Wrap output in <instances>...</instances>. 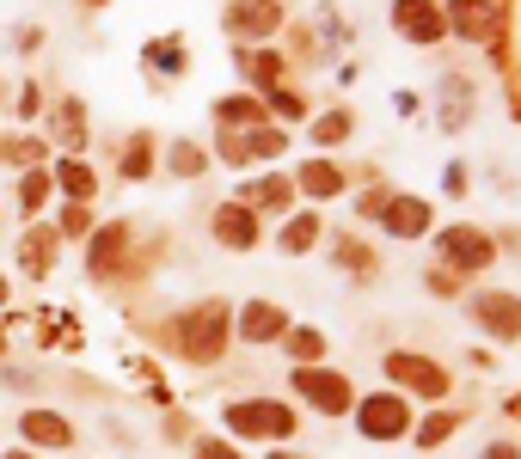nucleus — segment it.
Instances as JSON below:
<instances>
[{
  "label": "nucleus",
  "instance_id": "20e7f679",
  "mask_svg": "<svg viewBox=\"0 0 521 459\" xmlns=\"http://www.w3.org/2000/svg\"><path fill=\"white\" fill-rule=\"evenodd\" d=\"M436 251L454 264V270H479V264H491L497 258V245H491V233H479V227H448L442 239H436Z\"/></svg>",
  "mask_w": 521,
  "mask_h": 459
},
{
  "label": "nucleus",
  "instance_id": "ea45409f",
  "mask_svg": "<svg viewBox=\"0 0 521 459\" xmlns=\"http://www.w3.org/2000/svg\"><path fill=\"white\" fill-rule=\"evenodd\" d=\"M7 459H31V453H7Z\"/></svg>",
  "mask_w": 521,
  "mask_h": 459
},
{
  "label": "nucleus",
  "instance_id": "9b49d317",
  "mask_svg": "<svg viewBox=\"0 0 521 459\" xmlns=\"http://www.w3.org/2000/svg\"><path fill=\"white\" fill-rule=\"evenodd\" d=\"M472 313H479V325H485L491 337H515V331H521V300H515V294H485Z\"/></svg>",
  "mask_w": 521,
  "mask_h": 459
},
{
  "label": "nucleus",
  "instance_id": "dca6fc26",
  "mask_svg": "<svg viewBox=\"0 0 521 459\" xmlns=\"http://www.w3.org/2000/svg\"><path fill=\"white\" fill-rule=\"evenodd\" d=\"M25 435L37 447H74V429L62 417H50V411H25Z\"/></svg>",
  "mask_w": 521,
  "mask_h": 459
},
{
  "label": "nucleus",
  "instance_id": "a878e982",
  "mask_svg": "<svg viewBox=\"0 0 521 459\" xmlns=\"http://www.w3.org/2000/svg\"><path fill=\"white\" fill-rule=\"evenodd\" d=\"M215 117H221V123H258V105H252V98H221Z\"/></svg>",
  "mask_w": 521,
  "mask_h": 459
},
{
  "label": "nucleus",
  "instance_id": "58836bf2",
  "mask_svg": "<svg viewBox=\"0 0 521 459\" xmlns=\"http://www.w3.org/2000/svg\"><path fill=\"white\" fill-rule=\"evenodd\" d=\"M270 459H295V453H270Z\"/></svg>",
  "mask_w": 521,
  "mask_h": 459
},
{
  "label": "nucleus",
  "instance_id": "f03ea898",
  "mask_svg": "<svg viewBox=\"0 0 521 459\" xmlns=\"http://www.w3.org/2000/svg\"><path fill=\"white\" fill-rule=\"evenodd\" d=\"M227 429L240 435H295V411L289 404H227Z\"/></svg>",
  "mask_w": 521,
  "mask_h": 459
},
{
  "label": "nucleus",
  "instance_id": "2f4dec72",
  "mask_svg": "<svg viewBox=\"0 0 521 459\" xmlns=\"http://www.w3.org/2000/svg\"><path fill=\"white\" fill-rule=\"evenodd\" d=\"M172 172H184V178H197V172H203V147H191V141H184V147L172 153Z\"/></svg>",
  "mask_w": 521,
  "mask_h": 459
},
{
  "label": "nucleus",
  "instance_id": "473e14b6",
  "mask_svg": "<svg viewBox=\"0 0 521 459\" xmlns=\"http://www.w3.org/2000/svg\"><path fill=\"white\" fill-rule=\"evenodd\" d=\"M319 141H344L350 135V111H331V117H319V129H313Z\"/></svg>",
  "mask_w": 521,
  "mask_h": 459
},
{
  "label": "nucleus",
  "instance_id": "f3484780",
  "mask_svg": "<svg viewBox=\"0 0 521 459\" xmlns=\"http://www.w3.org/2000/svg\"><path fill=\"white\" fill-rule=\"evenodd\" d=\"M19 258H25V270H31V276H43V270L56 264V227H37V233H25Z\"/></svg>",
  "mask_w": 521,
  "mask_h": 459
},
{
  "label": "nucleus",
  "instance_id": "b1692460",
  "mask_svg": "<svg viewBox=\"0 0 521 459\" xmlns=\"http://www.w3.org/2000/svg\"><path fill=\"white\" fill-rule=\"evenodd\" d=\"M313 239H319V221H313V215H301V221L282 227V251H307Z\"/></svg>",
  "mask_w": 521,
  "mask_h": 459
},
{
  "label": "nucleus",
  "instance_id": "1a4fd4ad",
  "mask_svg": "<svg viewBox=\"0 0 521 459\" xmlns=\"http://www.w3.org/2000/svg\"><path fill=\"white\" fill-rule=\"evenodd\" d=\"M289 331V313H282L276 300H252L246 313H240V337L246 343H270V337H282Z\"/></svg>",
  "mask_w": 521,
  "mask_h": 459
},
{
  "label": "nucleus",
  "instance_id": "f704fd0d",
  "mask_svg": "<svg viewBox=\"0 0 521 459\" xmlns=\"http://www.w3.org/2000/svg\"><path fill=\"white\" fill-rule=\"evenodd\" d=\"M338 258H344L350 270H368V251H362L356 239H338Z\"/></svg>",
  "mask_w": 521,
  "mask_h": 459
},
{
  "label": "nucleus",
  "instance_id": "cd10ccee",
  "mask_svg": "<svg viewBox=\"0 0 521 459\" xmlns=\"http://www.w3.org/2000/svg\"><path fill=\"white\" fill-rule=\"evenodd\" d=\"M37 141H19V135H7V141H0V160H7V166H25V160H37Z\"/></svg>",
  "mask_w": 521,
  "mask_h": 459
},
{
  "label": "nucleus",
  "instance_id": "a19ab883",
  "mask_svg": "<svg viewBox=\"0 0 521 459\" xmlns=\"http://www.w3.org/2000/svg\"><path fill=\"white\" fill-rule=\"evenodd\" d=\"M0 300H7V282H0Z\"/></svg>",
  "mask_w": 521,
  "mask_h": 459
},
{
  "label": "nucleus",
  "instance_id": "bb28decb",
  "mask_svg": "<svg viewBox=\"0 0 521 459\" xmlns=\"http://www.w3.org/2000/svg\"><path fill=\"white\" fill-rule=\"evenodd\" d=\"M454 429H460V417H448V411H442V417H430V423L417 429V441H423V447H436V441H448Z\"/></svg>",
  "mask_w": 521,
  "mask_h": 459
},
{
  "label": "nucleus",
  "instance_id": "6e6552de",
  "mask_svg": "<svg viewBox=\"0 0 521 459\" xmlns=\"http://www.w3.org/2000/svg\"><path fill=\"white\" fill-rule=\"evenodd\" d=\"M276 25H282L276 0H233V13H227V31H240V37H264Z\"/></svg>",
  "mask_w": 521,
  "mask_h": 459
},
{
  "label": "nucleus",
  "instance_id": "0eeeda50",
  "mask_svg": "<svg viewBox=\"0 0 521 459\" xmlns=\"http://www.w3.org/2000/svg\"><path fill=\"white\" fill-rule=\"evenodd\" d=\"M405 423H411V417H405V398H387V392H381V398L362 404V435H368V441H393V435H405Z\"/></svg>",
  "mask_w": 521,
  "mask_h": 459
},
{
  "label": "nucleus",
  "instance_id": "a211bd4d",
  "mask_svg": "<svg viewBox=\"0 0 521 459\" xmlns=\"http://www.w3.org/2000/svg\"><path fill=\"white\" fill-rule=\"evenodd\" d=\"M240 202H258V209H289V202H295V184H289V178H264V184H246Z\"/></svg>",
  "mask_w": 521,
  "mask_h": 459
},
{
  "label": "nucleus",
  "instance_id": "c85d7f7f",
  "mask_svg": "<svg viewBox=\"0 0 521 459\" xmlns=\"http://www.w3.org/2000/svg\"><path fill=\"white\" fill-rule=\"evenodd\" d=\"M148 147H154L148 135H141V141L129 147V160H123V172H129V178H148V172H154V160H148Z\"/></svg>",
  "mask_w": 521,
  "mask_h": 459
},
{
  "label": "nucleus",
  "instance_id": "2eb2a0df",
  "mask_svg": "<svg viewBox=\"0 0 521 459\" xmlns=\"http://www.w3.org/2000/svg\"><path fill=\"white\" fill-rule=\"evenodd\" d=\"M215 239H221L227 251H246V245L258 239V221H252V215L240 209V202H227V209L215 215Z\"/></svg>",
  "mask_w": 521,
  "mask_h": 459
},
{
  "label": "nucleus",
  "instance_id": "412c9836",
  "mask_svg": "<svg viewBox=\"0 0 521 459\" xmlns=\"http://www.w3.org/2000/svg\"><path fill=\"white\" fill-rule=\"evenodd\" d=\"M240 68H246V80H258V86H276V80H282V56H270V49L240 56Z\"/></svg>",
  "mask_w": 521,
  "mask_h": 459
},
{
  "label": "nucleus",
  "instance_id": "4c0bfd02",
  "mask_svg": "<svg viewBox=\"0 0 521 459\" xmlns=\"http://www.w3.org/2000/svg\"><path fill=\"white\" fill-rule=\"evenodd\" d=\"M485 459H515V447H491V453H485Z\"/></svg>",
  "mask_w": 521,
  "mask_h": 459
},
{
  "label": "nucleus",
  "instance_id": "6ab92c4d",
  "mask_svg": "<svg viewBox=\"0 0 521 459\" xmlns=\"http://www.w3.org/2000/svg\"><path fill=\"white\" fill-rule=\"evenodd\" d=\"M338 184H344V172H338V166H325V160L301 166V190H307V196H338Z\"/></svg>",
  "mask_w": 521,
  "mask_h": 459
},
{
  "label": "nucleus",
  "instance_id": "f8f14e48",
  "mask_svg": "<svg viewBox=\"0 0 521 459\" xmlns=\"http://www.w3.org/2000/svg\"><path fill=\"white\" fill-rule=\"evenodd\" d=\"M448 7H454V31H460L466 43H485V37L497 31L491 0H448Z\"/></svg>",
  "mask_w": 521,
  "mask_h": 459
},
{
  "label": "nucleus",
  "instance_id": "c9c22d12",
  "mask_svg": "<svg viewBox=\"0 0 521 459\" xmlns=\"http://www.w3.org/2000/svg\"><path fill=\"white\" fill-rule=\"evenodd\" d=\"M86 221H92V209H86V202H74V209L62 215V227H68V233H86Z\"/></svg>",
  "mask_w": 521,
  "mask_h": 459
},
{
  "label": "nucleus",
  "instance_id": "72a5a7b5",
  "mask_svg": "<svg viewBox=\"0 0 521 459\" xmlns=\"http://www.w3.org/2000/svg\"><path fill=\"white\" fill-rule=\"evenodd\" d=\"M56 129H62L68 141H80V105H62V111H56Z\"/></svg>",
  "mask_w": 521,
  "mask_h": 459
},
{
  "label": "nucleus",
  "instance_id": "7c9ffc66",
  "mask_svg": "<svg viewBox=\"0 0 521 459\" xmlns=\"http://www.w3.org/2000/svg\"><path fill=\"white\" fill-rule=\"evenodd\" d=\"M319 349H325V343H319V331H289V355H295V362H313Z\"/></svg>",
  "mask_w": 521,
  "mask_h": 459
},
{
  "label": "nucleus",
  "instance_id": "4be33fe9",
  "mask_svg": "<svg viewBox=\"0 0 521 459\" xmlns=\"http://www.w3.org/2000/svg\"><path fill=\"white\" fill-rule=\"evenodd\" d=\"M442 98H448V117H442V123L460 129V123H466V98H472V86H466L460 74H448V80H442Z\"/></svg>",
  "mask_w": 521,
  "mask_h": 459
},
{
  "label": "nucleus",
  "instance_id": "79ce46f5",
  "mask_svg": "<svg viewBox=\"0 0 521 459\" xmlns=\"http://www.w3.org/2000/svg\"><path fill=\"white\" fill-rule=\"evenodd\" d=\"M0 349H7V337H0Z\"/></svg>",
  "mask_w": 521,
  "mask_h": 459
},
{
  "label": "nucleus",
  "instance_id": "f257e3e1",
  "mask_svg": "<svg viewBox=\"0 0 521 459\" xmlns=\"http://www.w3.org/2000/svg\"><path fill=\"white\" fill-rule=\"evenodd\" d=\"M178 343L191 362H215V355L227 349V300H203L197 313L178 319Z\"/></svg>",
  "mask_w": 521,
  "mask_h": 459
},
{
  "label": "nucleus",
  "instance_id": "4468645a",
  "mask_svg": "<svg viewBox=\"0 0 521 459\" xmlns=\"http://www.w3.org/2000/svg\"><path fill=\"white\" fill-rule=\"evenodd\" d=\"M123 245H129V227H123V221L105 227L99 239H92V251H86V270H92V276H111V270L123 264Z\"/></svg>",
  "mask_w": 521,
  "mask_h": 459
},
{
  "label": "nucleus",
  "instance_id": "7ed1b4c3",
  "mask_svg": "<svg viewBox=\"0 0 521 459\" xmlns=\"http://www.w3.org/2000/svg\"><path fill=\"white\" fill-rule=\"evenodd\" d=\"M387 380H399V386H411L423 398H442L448 392V374L436 362H423V355H411V349H393L387 355Z\"/></svg>",
  "mask_w": 521,
  "mask_h": 459
},
{
  "label": "nucleus",
  "instance_id": "423d86ee",
  "mask_svg": "<svg viewBox=\"0 0 521 459\" xmlns=\"http://www.w3.org/2000/svg\"><path fill=\"white\" fill-rule=\"evenodd\" d=\"M295 392L313 398L319 411H350V398H356L344 374H319V368H301V374H295Z\"/></svg>",
  "mask_w": 521,
  "mask_h": 459
},
{
  "label": "nucleus",
  "instance_id": "e433bc0d",
  "mask_svg": "<svg viewBox=\"0 0 521 459\" xmlns=\"http://www.w3.org/2000/svg\"><path fill=\"white\" fill-rule=\"evenodd\" d=\"M197 459H240V453L221 447V441H197Z\"/></svg>",
  "mask_w": 521,
  "mask_h": 459
},
{
  "label": "nucleus",
  "instance_id": "ddd939ff",
  "mask_svg": "<svg viewBox=\"0 0 521 459\" xmlns=\"http://www.w3.org/2000/svg\"><path fill=\"white\" fill-rule=\"evenodd\" d=\"M227 160L240 166V160H270V153H282V135L276 129H246V135H227Z\"/></svg>",
  "mask_w": 521,
  "mask_h": 459
},
{
  "label": "nucleus",
  "instance_id": "39448f33",
  "mask_svg": "<svg viewBox=\"0 0 521 459\" xmlns=\"http://www.w3.org/2000/svg\"><path fill=\"white\" fill-rule=\"evenodd\" d=\"M393 25H399V37H411V43H436V37L448 31V19H442L436 0H399V7H393Z\"/></svg>",
  "mask_w": 521,
  "mask_h": 459
},
{
  "label": "nucleus",
  "instance_id": "5701e85b",
  "mask_svg": "<svg viewBox=\"0 0 521 459\" xmlns=\"http://www.w3.org/2000/svg\"><path fill=\"white\" fill-rule=\"evenodd\" d=\"M56 178H62V190H68V196H80V202H92V190H99V178H92V166H80V160H68V166H62Z\"/></svg>",
  "mask_w": 521,
  "mask_h": 459
},
{
  "label": "nucleus",
  "instance_id": "c756f323",
  "mask_svg": "<svg viewBox=\"0 0 521 459\" xmlns=\"http://www.w3.org/2000/svg\"><path fill=\"white\" fill-rule=\"evenodd\" d=\"M270 111H276V117H289V123H295V117H307V105H301V92H282V86L270 92Z\"/></svg>",
  "mask_w": 521,
  "mask_h": 459
},
{
  "label": "nucleus",
  "instance_id": "9d476101",
  "mask_svg": "<svg viewBox=\"0 0 521 459\" xmlns=\"http://www.w3.org/2000/svg\"><path fill=\"white\" fill-rule=\"evenodd\" d=\"M381 221H387V233L417 239L423 227H430V202H417V196H393V202H381Z\"/></svg>",
  "mask_w": 521,
  "mask_h": 459
},
{
  "label": "nucleus",
  "instance_id": "393cba45",
  "mask_svg": "<svg viewBox=\"0 0 521 459\" xmlns=\"http://www.w3.org/2000/svg\"><path fill=\"white\" fill-rule=\"evenodd\" d=\"M43 196H50V172H31V178L19 184V209H25V215L43 209Z\"/></svg>",
  "mask_w": 521,
  "mask_h": 459
},
{
  "label": "nucleus",
  "instance_id": "aec40b11",
  "mask_svg": "<svg viewBox=\"0 0 521 459\" xmlns=\"http://www.w3.org/2000/svg\"><path fill=\"white\" fill-rule=\"evenodd\" d=\"M141 56H148L154 74H178V68H184V43H178V37H160V43L141 49Z\"/></svg>",
  "mask_w": 521,
  "mask_h": 459
}]
</instances>
